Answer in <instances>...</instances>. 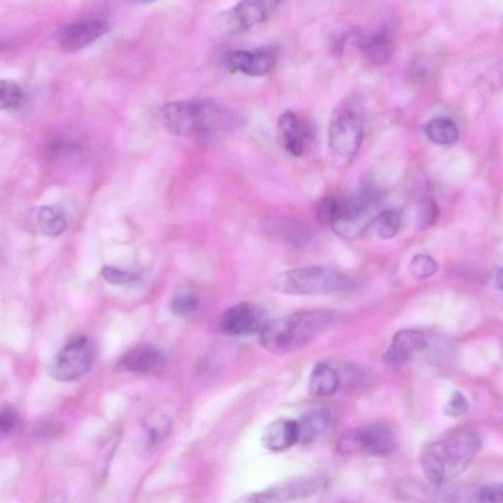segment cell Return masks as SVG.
Here are the masks:
<instances>
[{
  "label": "cell",
  "instance_id": "6da1fadb",
  "mask_svg": "<svg viewBox=\"0 0 503 503\" xmlns=\"http://www.w3.org/2000/svg\"><path fill=\"white\" fill-rule=\"evenodd\" d=\"M162 121L174 135L201 138L232 131L243 124L238 112L209 99L167 103L162 110Z\"/></svg>",
  "mask_w": 503,
  "mask_h": 503
},
{
  "label": "cell",
  "instance_id": "7a4b0ae2",
  "mask_svg": "<svg viewBox=\"0 0 503 503\" xmlns=\"http://www.w3.org/2000/svg\"><path fill=\"white\" fill-rule=\"evenodd\" d=\"M480 448L478 434L468 427L457 428L423 446L421 466L431 483L443 486L466 471Z\"/></svg>",
  "mask_w": 503,
  "mask_h": 503
},
{
  "label": "cell",
  "instance_id": "3957f363",
  "mask_svg": "<svg viewBox=\"0 0 503 503\" xmlns=\"http://www.w3.org/2000/svg\"><path fill=\"white\" fill-rule=\"evenodd\" d=\"M338 321V314L327 309L296 312L268 320L260 332V343L270 353L288 354L300 351L337 326Z\"/></svg>",
  "mask_w": 503,
  "mask_h": 503
},
{
  "label": "cell",
  "instance_id": "277c9868",
  "mask_svg": "<svg viewBox=\"0 0 503 503\" xmlns=\"http://www.w3.org/2000/svg\"><path fill=\"white\" fill-rule=\"evenodd\" d=\"M366 109L357 96L344 98L331 113L329 153L333 166L341 169L356 157L365 135Z\"/></svg>",
  "mask_w": 503,
  "mask_h": 503
},
{
  "label": "cell",
  "instance_id": "5b68a950",
  "mask_svg": "<svg viewBox=\"0 0 503 503\" xmlns=\"http://www.w3.org/2000/svg\"><path fill=\"white\" fill-rule=\"evenodd\" d=\"M352 285L351 278L341 270L320 266L285 270L270 283L275 291L294 296L334 294L351 289Z\"/></svg>",
  "mask_w": 503,
  "mask_h": 503
},
{
  "label": "cell",
  "instance_id": "8992f818",
  "mask_svg": "<svg viewBox=\"0 0 503 503\" xmlns=\"http://www.w3.org/2000/svg\"><path fill=\"white\" fill-rule=\"evenodd\" d=\"M340 200V215L331 226L335 234L346 239L362 236L380 213V190L367 183L352 195Z\"/></svg>",
  "mask_w": 503,
  "mask_h": 503
},
{
  "label": "cell",
  "instance_id": "52a82bcc",
  "mask_svg": "<svg viewBox=\"0 0 503 503\" xmlns=\"http://www.w3.org/2000/svg\"><path fill=\"white\" fill-rule=\"evenodd\" d=\"M397 438L389 424L372 423L346 431L337 444L338 453L343 456H375L392 455Z\"/></svg>",
  "mask_w": 503,
  "mask_h": 503
},
{
  "label": "cell",
  "instance_id": "ba28073f",
  "mask_svg": "<svg viewBox=\"0 0 503 503\" xmlns=\"http://www.w3.org/2000/svg\"><path fill=\"white\" fill-rule=\"evenodd\" d=\"M94 347L88 338L73 339L59 351L49 365L50 376L62 382L81 378L91 368Z\"/></svg>",
  "mask_w": 503,
  "mask_h": 503
},
{
  "label": "cell",
  "instance_id": "9c48e42d",
  "mask_svg": "<svg viewBox=\"0 0 503 503\" xmlns=\"http://www.w3.org/2000/svg\"><path fill=\"white\" fill-rule=\"evenodd\" d=\"M326 485L327 480L322 477H305L268 487L262 492L245 495L235 503H289L311 497Z\"/></svg>",
  "mask_w": 503,
  "mask_h": 503
},
{
  "label": "cell",
  "instance_id": "30bf717a",
  "mask_svg": "<svg viewBox=\"0 0 503 503\" xmlns=\"http://www.w3.org/2000/svg\"><path fill=\"white\" fill-rule=\"evenodd\" d=\"M267 314L261 306L242 302L231 306L219 319V330L228 337H248L259 333L267 324Z\"/></svg>",
  "mask_w": 503,
  "mask_h": 503
},
{
  "label": "cell",
  "instance_id": "8fae6325",
  "mask_svg": "<svg viewBox=\"0 0 503 503\" xmlns=\"http://www.w3.org/2000/svg\"><path fill=\"white\" fill-rule=\"evenodd\" d=\"M276 63V50L269 47L232 51L225 59L226 68L230 72L251 77L266 76L274 69Z\"/></svg>",
  "mask_w": 503,
  "mask_h": 503
},
{
  "label": "cell",
  "instance_id": "7c38bea8",
  "mask_svg": "<svg viewBox=\"0 0 503 503\" xmlns=\"http://www.w3.org/2000/svg\"><path fill=\"white\" fill-rule=\"evenodd\" d=\"M282 3L272 0H251L242 2L232 8L227 16V25L232 32L250 30L272 17Z\"/></svg>",
  "mask_w": 503,
  "mask_h": 503
},
{
  "label": "cell",
  "instance_id": "4fadbf2b",
  "mask_svg": "<svg viewBox=\"0 0 503 503\" xmlns=\"http://www.w3.org/2000/svg\"><path fill=\"white\" fill-rule=\"evenodd\" d=\"M429 345L425 335L416 330H403L395 333L388 351L385 352L384 363L393 369L404 367L411 358L424 351Z\"/></svg>",
  "mask_w": 503,
  "mask_h": 503
},
{
  "label": "cell",
  "instance_id": "5bb4252c",
  "mask_svg": "<svg viewBox=\"0 0 503 503\" xmlns=\"http://www.w3.org/2000/svg\"><path fill=\"white\" fill-rule=\"evenodd\" d=\"M110 31L106 21L89 19L73 23L61 32L59 47L66 53L84 48Z\"/></svg>",
  "mask_w": 503,
  "mask_h": 503
},
{
  "label": "cell",
  "instance_id": "9a60e30c",
  "mask_svg": "<svg viewBox=\"0 0 503 503\" xmlns=\"http://www.w3.org/2000/svg\"><path fill=\"white\" fill-rule=\"evenodd\" d=\"M278 133L283 146L296 158L305 153L309 132L299 114L287 111L278 120Z\"/></svg>",
  "mask_w": 503,
  "mask_h": 503
},
{
  "label": "cell",
  "instance_id": "2e32d148",
  "mask_svg": "<svg viewBox=\"0 0 503 503\" xmlns=\"http://www.w3.org/2000/svg\"><path fill=\"white\" fill-rule=\"evenodd\" d=\"M299 443L298 421L279 418L270 423L263 434L266 448L275 453L290 449Z\"/></svg>",
  "mask_w": 503,
  "mask_h": 503
},
{
  "label": "cell",
  "instance_id": "e0dca14e",
  "mask_svg": "<svg viewBox=\"0 0 503 503\" xmlns=\"http://www.w3.org/2000/svg\"><path fill=\"white\" fill-rule=\"evenodd\" d=\"M356 42L367 59L376 66H382L393 55V40L388 30L383 29L373 34L358 36Z\"/></svg>",
  "mask_w": 503,
  "mask_h": 503
},
{
  "label": "cell",
  "instance_id": "ac0fdd59",
  "mask_svg": "<svg viewBox=\"0 0 503 503\" xmlns=\"http://www.w3.org/2000/svg\"><path fill=\"white\" fill-rule=\"evenodd\" d=\"M331 412L327 408L309 410L298 421L299 443L309 445L325 435L332 424Z\"/></svg>",
  "mask_w": 503,
  "mask_h": 503
},
{
  "label": "cell",
  "instance_id": "d6986e66",
  "mask_svg": "<svg viewBox=\"0 0 503 503\" xmlns=\"http://www.w3.org/2000/svg\"><path fill=\"white\" fill-rule=\"evenodd\" d=\"M163 363V355L158 348L143 344L132 348L121 359V366L128 372L148 373L158 370Z\"/></svg>",
  "mask_w": 503,
  "mask_h": 503
},
{
  "label": "cell",
  "instance_id": "ffe728a7",
  "mask_svg": "<svg viewBox=\"0 0 503 503\" xmlns=\"http://www.w3.org/2000/svg\"><path fill=\"white\" fill-rule=\"evenodd\" d=\"M340 372L326 363H318L309 380V391L313 396L327 397L337 393L341 386Z\"/></svg>",
  "mask_w": 503,
  "mask_h": 503
},
{
  "label": "cell",
  "instance_id": "44dd1931",
  "mask_svg": "<svg viewBox=\"0 0 503 503\" xmlns=\"http://www.w3.org/2000/svg\"><path fill=\"white\" fill-rule=\"evenodd\" d=\"M424 134L434 144L448 146L456 143L459 138L456 123L447 118L432 120L424 126Z\"/></svg>",
  "mask_w": 503,
  "mask_h": 503
},
{
  "label": "cell",
  "instance_id": "7402d4cb",
  "mask_svg": "<svg viewBox=\"0 0 503 503\" xmlns=\"http://www.w3.org/2000/svg\"><path fill=\"white\" fill-rule=\"evenodd\" d=\"M38 225L47 236L58 237L66 231V215L57 206H44L38 214Z\"/></svg>",
  "mask_w": 503,
  "mask_h": 503
},
{
  "label": "cell",
  "instance_id": "603a6c76",
  "mask_svg": "<svg viewBox=\"0 0 503 503\" xmlns=\"http://www.w3.org/2000/svg\"><path fill=\"white\" fill-rule=\"evenodd\" d=\"M372 225L376 226L378 235L382 239H393L402 229V213L393 208L381 211L375 221H373Z\"/></svg>",
  "mask_w": 503,
  "mask_h": 503
},
{
  "label": "cell",
  "instance_id": "cb8c5ba5",
  "mask_svg": "<svg viewBox=\"0 0 503 503\" xmlns=\"http://www.w3.org/2000/svg\"><path fill=\"white\" fill-rule=\"evenodd\" d=\"M409 270L413 278L418 281L427 280L436 274L438 264L433 257L418 254L413 257L409 265Z\"/></svg>",
  "mask_w": 503,
  "mask_h": 503
},
{
  "label": "cell",
  "instance_id": "d4e9b609",
  "mask_svg": "<svg viewBox=\"0 0 503 503\" xmlns=\"http://www.w3.org/2000/svg\"><path fill=\"white\" fill-rule=\"evenodd\" d=\"M502 486L498 484H486L474 489L472 493L464 497L459 503H502Z\"/></svg>",
  "mask_w": 503,
  "mask_h": 503
},
{
  "label": "cell",
  "instance_id": "484cf974",
  "mask_svg": "<svg viewBox=\"0 0 503 503\" xmlns=\"http://www.w3.org/2000/svg\"><path fill=\"white\" fill-rule=\"evenodd\" d=\"M341 200L337 197L322 199L317 206L318 221L324 225L332 226L340 215Z\"/></svg>",
  "mask_w": 503,
  "mask_h": 503
},
{
  "label": "cell",
  "instance_id": "4316f807",
  "mask_svg": "<svg viewBox=\"0 0 503 503\" xmlns=\"http://www.w3.org/2000/svg\"><path fill=\"white\" fill-rule=\"evenodd\" d=\"M22 100L18 84L11 80H0V110L17 108Z\"/></svg>",
  "mask_w": 503,
  "mask_h": 503
},
{
  "label": "cell",
  "instance_id": "83f0119b",
  "mask_svg": "<svg viewBox=\"0 0 503 503\" xmlns=\"http://www.w3.org/2000/svg\"><path fill=\"white\" fill-rule=\"evenodd\" d=\"M199 307L196 295L191 292H180L174 296L171 303L172 312L179 317L195 313Z\"/></svg>",
  "mask_w": 503,
  "mask_h": 503
},
{
  "label": "cell",
  "instance_id": "f1b7e54d",
  "mask_svg": "<svg viewBox=\"0 0 503 503\" xmlns=\"http://www.w3.org/2000/svg\"><path fill=\"white\" fill-rule=\"evenodd\" d=\"M441 216L440 206L433 198H424L419 206V224L422 229L435 225Z\"/></svg>",
  "mask_w": 503,
  "mask_h": 503
},
{
  "label": "cell",
  "instance_id": "f546056e",
  "mask_svg": "<svg viewBox=\"0 0 503 503\" xmlns=\"http://www.w3.org/2000/svg\"><path fill=\"white\" fill-rule=\"evenodd\" d=\"M101 276L112 286H125L138 279V276L135 273L110 266L103 267Z\"/></svg>",
  "mask_w": 503,
  "mask_h": 503
},
{
  "label": "cell",
  "instance_id": "4dcf8cb0",
  "mask_svg": "<svg viewBox=\"0 0 503 503\" xmlns=\"http://www.w3.org/2000/svg\"><path fill=\"white\" fill-rule=\"evenodd\" d=\"M171 431V422L169 419L160 418L152 424H148L147 437L151 446H154L162 442Z\"/></svg>",
  "mask_w": 503,
  "mask_h": 503
},
{
  "label": "cell",
  "instance_id": "1f68e13d",
  "mask_svg": "<svg viewBox=\"0 0 503 503\" xmlns=\"http://www.w3.org/2000/svg\"><path fill=\"white\" fill-rule=\"evenodd\" d=\"M468 409L469 403L466 395L456 392L450 396L445 405V412L447 416L457 418L466 415Z\"/></svg>",
  "mask_w": 503,
  "mask_h": 503
},
{
  "label": "cell",
  "instance_id": "d6a6232c",
  "mask_svg": "<svg viewBox=\"0 0 503 503\" xmlns=\"http://www.w3.org/2000/svg\"><path fill=\"white\" fill-rule=\"evenodd\" d=\"M19 416L16 409L5 405L0 409V433L8 434L16 428Z\"/></svg>",
  "mask_w": 503,
  "mask_h": 503
},
{
  "label": "cell",
  "instance_id": "836d02e7",
  "mask_svg": "<svg viewBox=\"0 0 503 503\" xmlns=\"http://www.w3.org/2000/svg\"><path fill=\"white\" fill-rule=\"evenodd\" d=\"M496 286L501 289L502 288V273H501V269L499 268L497 272V275H496Z\"/></svg>",
  "mask_w": 503,
  "mask_h": 503
}]
</instances>
